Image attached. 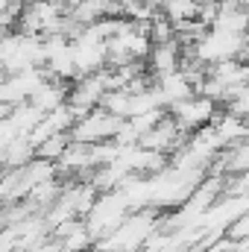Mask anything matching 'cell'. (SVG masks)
I'll return each mask as SVG.
<instances>
[{
    "label": "cell",
    "mask_w": 249,
    "mask_h": 252,
    "mask_svg": "<svg viewBox=\"0 0 249 252\" xmlns=\"http://www.w3.org/2000/svg\"><path fill=\"white\" fill-rule=\"evenodd\" d=\"M121 124H124V118H118V115L106 112L103 106H97L88 115L76 118V124L70 126V138L82 141V144H106V141H115Z\"/></svg>",
    "instance_id": "1"
},
{
    "label": "cell",
    "mask_w": 249,
    "mask_h": 252,
    "mask_svg": "<svg viewBox=\"0 0 249 252\" xmlns=\"http://www.w3.org/2000/svg\"><path fill=\"white\" fill-rule=\"evenodd\" d=\"M217 112H220V106L214 103V100H208L205 94H190L187 100L182 103H176L173 109H167V115L179 124L182 132H196V129H202V126H208L214 118H217Z\"/></svg>",
    "instance_id": "2"
},
{
    "label": "cell",
    "mask_w": 249,
    "mask_h": 252,
    "mask_svg": "<svg viewBox=\"0 0 249 252\" xmlns=\"http://www.w3.org/2000/svg\"><path fill=\"white\" fill-rule=\"evenodd\" d=\"M153 91H156V97H158V106L167 112V109H173L176 103L187 100L190 94H196V85L190 82V76L179 67V70H173V73H164V76L153 79Z\"/></svg>",
    "instance_id": "3"
},
{
    "label": "cell",
    "mask_w": 249,
    "mask_h": 252,
    "mask_svg": "<svg viewBox=\"0 0 249 252\" xmlns=\"http://www.w3.org/2000/svg\"><path fill=\"white\" fill-rule=\"evenodd\" d=\"M182 56H185V47H182L179 35L170 38V41L153 44V50H150V56H147V70H150V76L158 79V76H164V73L179 70V67H182Z\"/></svg>",
    "instance_id": "4"
},
{
    "label": "cell",
    "mask_w": 249,
    "mask_h": 252,
    "mask_svg": "<svg viewBox=\"0 0 249 252\" xmlns=\"http://www.w3.org/2000/svg\"><path fill=\"white\" fill-rule=\"evenodd\" d=\"M199 6L196 0H161V15L173 24V27H182L187 21H196L199 18Z\"/></svg>",
    "instance_id": "5"
},
{
    "label": "cell",
    "mask_w": 249,
    "mask_h": 252,
    "mask_svg": "<svg viewBox=\"0 0 249 252\" xmlns=\"http://www.w3.org/2000/svg\"><path fill=\"white\" fill-rule=\"evenodd\" d=\"M67 144H70V132H56V135H50L47 141H41L35 147V156L38 158H47V161H59V156L64 153Z\"/></svg>",
    "instance_id": "6"
}]
</instances>
